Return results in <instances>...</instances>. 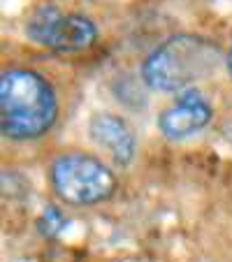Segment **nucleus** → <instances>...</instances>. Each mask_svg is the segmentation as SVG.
<instances>
[{"label": "nucleus", "mask_w": 232, "mask_h": 262, "mask_svg": "<svg viewBox=\"0 0 232 262\" xmlns=\"http://www.w3.org/2000/svg\"><path fill=\"white\" fill-rule=\"evenodd\" d=\"M58 121V95L40 72L5 70L0 77V130L7 139L30 142Z\"/></svg>", "instance_id": "nucleus-1"}, {"label": "nucleus", "mask_w": 232, "mask_h": 262, "mask_svg": "<svg viewBox=\"0 0 232 262\" xmlns=\"http://www.w3.org/2000/svg\"><path fill=\"white\" fill-rule=\"evenodd\" d=\"M223 60L214 42L198 35H174L151 51L142 63V79L158 93H183Z\"/></svg>", "instance_id": "nucleus-2"}, {"label": "nucleus", "mask_w": 232, "mask_h": 262, "mask_svg": "<svg viewBox=\"0 0 232 262\" xmlns=\"http://www.w3.org/2000/svg\"><path fill=\"white\" fill-rule=\"evenodd\" d=\"M51 186L63 202L91 207L116 193V177L100 158L84 151H72L51 163Z\"/></svg>", "instance_id": "nucleus-3"}, {"label": "nucleus", "mask_w": 232, "mask_h": 262, "mask_svg": "<svg viewBox=\"0 0 232 262\" xmlns=\"http://www.w3.org/2000/svg\"><path fill=\"white\" fill-rule=\"evenodd\" d=\"M28 40L60 54L84 51L98 40V26L86 14L63 12L58 5H42L33 10L26 24Z\"/></svg>", "instance_id": "nucleus-4"}, {"label": "nucleus", "mask_w": 232, "mask_h": 262, "mask_svg": "<svg viewBox=\"0 0 232 262\" xmlns=\"http://www.w3.org/2000/svg\"><path fill=\"white\" fill-rule=\"evenodd\" d=\"M214 119V107L204 93L198 89H188L174 98L158 116V128L167 139H188L202 133Z\"/></svg>", "instance_id": "nucleus-5"}, {"label": "nucleus", "mask_w": 232, "mask_h": 262, "mask_svg": "<svg viewBox=\"0 0 232 262\" xmlns=\"http://www.w3.org/2000/svg\"><path fill=\"white\" fill-rule=\"evenodd\" d=\"M89 133H91V139L119 167H128L133 163L135 151H137V139H135L133 128L121 116H116V114L93 116Z\"/></svg>", "instance_id": "nucleus-6"}, {"label": "nucleus", "mask_w": 232, "mask_h": 262, "mask_svg": "<svg viewBox=\"0 0 232 262\" xmlns=\"http://www.w3.org/2000/svg\"><path fill=\"white\" fill-rule=\"evenodd\" d=\"M225 68H227V72H230V77H232V47L227 49V54H225Z\"/></svg>", "instance_id": "nucleus-7"}]
</instances>
